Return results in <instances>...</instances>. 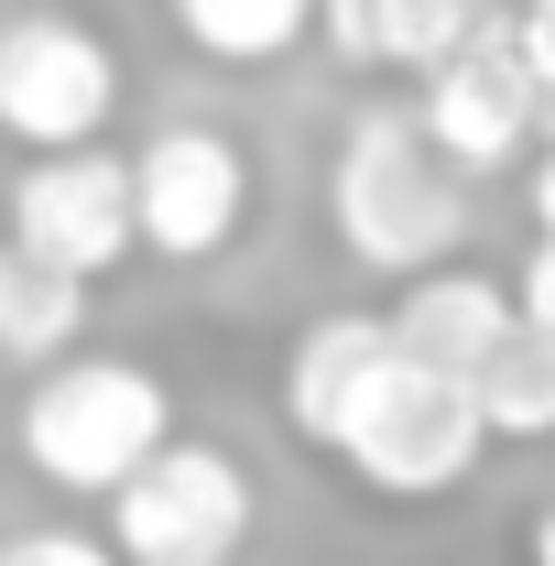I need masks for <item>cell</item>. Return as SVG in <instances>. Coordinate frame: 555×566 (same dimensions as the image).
Instances as JSON below:
<instances>
[{
	"mask_svg": "<svg viewBox=\"0 0 555 566\" xmlns=\"http://www.w3.org/2000/svg\"><path fill=\"white\" fill-rule=\"evenodd\" d=\"M283 415L294 436L338 447L370 491L392 501H436L480 469V415H469V381L458 370H425L381 316H327L294 338L283 370Z\"/></svg>",
	"mask_w": 555,
	"mask_h": 566,
	"instance_id": "1",
	"label": "cell"
},
{
	"mask_svg": "<svg viewBox=\"0 0 555 566\" xmlns=\"http://www.w3.org/2000/svg\"><path fill=\"white\" fill-rule=\"evenodd\" d=\"M327 208H338V240L370 273H425V262H447L458 229H469L458 164L425 142L415 109H359V120H348Z\"/></svg>",
	"mask_w": 555,
	"mask_h": 566,
	"instance_id": "2",
	"label": "cell"
},
{
	"mask_svg": "<svg viewBox=\"0 0 555 566\" xmlns=\"http://www.w3.org/2000/svg\"><path fill=\"white\" fill-rule=\"evenodd\" d=\"M164 436H175V403H164V381L132 370V359H76V370H55L22 403V458L55 491H121Z\"/></svg>",
	"mask_w": 555,
	"mask_h": 566,
	"instance_id": "3",
	"label": "cell"
},
{
	"mask_svg": "<svg viewBox=\"0 0 555 566\" xmlns=\"http://www.w3.org/2000/svg\"><path fill=\"white\" fill-rule=\"evenodd\" d=\"M121 545L142 566H208L229 556L240 534H251V480H240V458H218V447H153L132 480H121Z\"/></svg>",
	"mask_w": 555,
	"mask_h": 566,
	"instance_id": "4",
	"label": "cell"
},
{
	"mask_svg": "<svg viewBox=\"0 0 555 566\" xmlns=\"http://www.w3.org/2000/svg\"><path fill=\"white\" fill-rule=\"evenodd\" d=\"M109 109H121V66L87 22H66V11L0 22V132L55 153V142H87Z\"/></svg>",
	"mask_w": 555,
	"mask_h": 566,
	"instance_id": "5",
	"label": "cell"
},
{
	"mask_svg": "<svg viewBox=\"0 0 555 566\" xmlns=\"http://www.w3.org/2000/svg\"><path fill=\"white\" fill-rule=\"evenodd\" d=\"M251 208V164H240V142L218 132H153L132 153V240H153L164 262H208L218 240L240 229Z\"/></svg>",
	"mask_w": 555,
	"mask_h": 566,
	"instance_id": "6",
	"label": "cell"
},
{
	"mask_svg": "<svg viewBox=\"0 0 555 566\" xmlns=\"http://www.w3.org/2000/svg\"><path fill=\"white\" fill-rule=\"evenodd\" d=\"M11 240L44 251V262H66L76 283L109 273V262L132 251V164H109V153H87V142H55V153L11 186Z\"/></svg>",
	"mask_w": 555,
	"mask_h": 566,
	"instance_id": "7",
	"label": "cell"
},
{
	"mask_svg": "<svg viewBox=\"0 0 555 566\" xmlns=\"http://www.w3.org/2000/svg\"><path fill=\"white\" fill-rule=\"evenodd\" d=\"M425 142L447 153V164H501L512 142L534 132V76L512 55V33L501 22H469L436 66H425Z\"/></svg>",
	"mask_w": 555,
	"mask_h": 566,
	"instance_id": "8",
	"label": "cell"
},
{
	"mask_svg": "<svg viewBox=\"0 0 555 566\" xmlns=\"http://www.w3.org/2000/svg\"><path fill=\"white\" fill-rule=\"evenodd\" d=\"M458 381H469L480 436H555V327H534L523 305L501 316V338H490Z\"/></svg>",
	"mask_w": 555,
	"mask_h": 566,
	"instance_id": "9",
	"label": "cell"
},
{
	"mask_svg": "<svg viewBox=\"0 0 555 566\" xmlns=\"http://www.w3.org/2000/svg\"><path fill=\"white\" fill-rule=\"evenodd\" d=\"M501 316H512L501 273H436V262H425V283L392 305V316H381V327H392L425 370H469V359L501 338Z\"/></svg>",
	"mask_w": 555,
	"mask_h": 566,
	"instance_id": "10",
	"label": "cell"
},
{
	"mask_svg": "<svg viewBox=\"0 0 555 566\" xmlns=\"http://www.w3.org/2000/svg\"><path fill=\"white\" fill-rule=\"evenodd\" d=\"M76 327H87V283L22 240H0V359H66Z\"/></svg>",
	"mask_w": 555,
	"mask_h": 566,
	"instance_id": "11",
	"label": "cell"
},
{
	"mask_svg": "<svg viewBox=\"0 0 555 566\" xmlns=\"http://www.w3.org/2000/svg\"><path fill=\"white\" fill-rule=\"evenodd\" d=\"M327 22H338V44L359 66H436L480 22V0H338Z\"/></svg>",
	"mask_w": 555,
	"mask_h": 566,
	"instance_id": "12",
	"label": "cell"
},
{
	"mask_svg": "<svg viewBox=\"0 0 555 566\" xmlns=\"http://www.w3.org/2000/svg\"><path fill=\"white\" fill-rule=\"evenodd\" d=\"M175 22H186L208 55H229V66H262V55H283V44L316 22V0H175Z\"/></svg>",
	"mask_w": 555,
	"mask_h": 566,
	"instance_id": "13",
	"label": "cell"
},
{
	"mask_svg": "<svg viewBox=\"0 0 555 566\" xmlns=\"http://www.w3.org/2000/svg\"><path fill=\"white\" fill-rule=\"evenodd\" d=\"M512 55L534 76V120L555 132V0H523V22H512Z\"/></svg>",
	"mask_w": 555,
	"mask_h": 566,
	"instance_id": "14",
	"label": "cell"
},
{
	"mask_svg": "<svg viewBox=\"0 0 555 566\" xmlns=\"http://www.w3.org/2000/svg\"><path fill=\"white\" fill-rule=\"evenodd\" d=\"M0 566H109V545H87V534H66V523H33V534L0 545Z\"/></svg>",
	"mask_w": 555,
	"mask_h": 566,
	"instance_id": "15",
	"label": "cell"
},
{
	"mask_svg": "<svg viewBox=\"0 0 555 566\" xmlns=\"http://www.w3.org/2000/svg\"><path fill=\"white\" fill-rule=\"evenodd\" d=\"M512 305H523L534 327H555V229H545V251L523 262V283H512Z\"/></svg>",
	"mask_w": 555,
	"mask_h": 566,
	"instance_id": "16",
	"label": "cell"
},
{
	"mask_svg": "<svg viewBox=\"0 0 555 566\" xmlns=\"http://www.w3.org/2000/svg\"><path fill=\"white\" fill-rule=\"evenodd\" d=\"M534 218L555 229V153H545V175H534Z\"/></svg>",
	"mask_w": 555,
	"mask_h": 566,
	"instance_id": "17",
	"label": "cell"
},
{
	"mask_svg": "<svg viewBox=\"0 0 555 566\" xmlns=\"http://www.w3.org/2000/svg\"><path fill=\"white\" fill-rule=\"evenodd\" d=\"M534 566H555V512H545V523H534Z\"/></svg>",
	"mask_w": 555,
	"mask_h": 566,
	"instance_id": "18",
	"label": "cell"
},
{
	"mask_svg": "<svg viewBox=\"0 0 555 566\" xmlns=\"http://www.w3.org/2000/svg\"><path fill=\"white\" fill-rule=\"evenodd\" d=\"M316 11H338V0H316Z\"/></svg>",
	"mask_w": 555,
	"mask_h": 566,
	"instance_id": "19",
	"label": "cell"
},
{
	"mask_svg": "<svg viewBox=\"0 0 555 566\" xmlns=\"http://www.w3.org/2000/svg\"><path fill=\"white\" fill-rule=\"evenodd\" d=\"M208 566H229V556H208Z\"/></svg>",
	"mask_w": 555,
	"mask_h": 566,
	"instance_id": "20",
	"label": "cell"
}]
</instances>
